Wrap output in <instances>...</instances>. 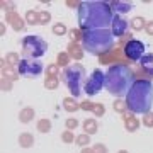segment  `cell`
Returning a JSON list of instances; mask_svg holds the SVG:
<instances>
[{
  "label": "cell",
  "instance_id": "obj_31",
  "mask_svg": "<svg viewBox=\"0 0 153 153\" xmlns=\"http://www.w3.org/2000/svg\"><path fill=\"white\" fill-rule=\"evenodd\" d=\"M82 29H71L70 31V36H71V43H76V41H80L83 39V34L80 33Z\"/></svg>",
  "mask_w": 153,
  "mask_h": 153
},
{
  "label": "cell",
  "instance_id": "obj_41",
  "mask_svg": "<svg viewBox=\"0 0 153 153\" xmlns=\"http://www.w3.org/2000/svg\"><path fill=\"white\" fill-rule=\"evenodd\" d=\"M82 153H94V148H82Z\"/></svg>",
  "mask_w": 153,
  "mask_h": 153
},
{
  "label": "cell",
  "instance_id": "obj_4",
  "mask_svg": "<svg viewBox=\"0 0 153 153\" xmlns=\"http://www.w3.org/2000/svg\"><path fill=\"white\" fill-rule=\"evenodd\" d=\"M83 49L92 55L104 56L111 53L114 48V34L109 29H95V31H85L82 39Z\"/></svg>",
  "mask_w": 153,
  "mask_h": 153
},
{
  "label": "cell",
  "instance_id": "obj_28",
  "mask_svg": "<svg viewBox=\"0 0 153 153\" xmlns=\"http://www.w3.org/2000/svg\"><path fill=\"white\" fill-rule=\"evenodd\" d=\"M126 109H128V105H126V102H123V99H116V102H114V111L116 112L124 114Z\"/></svg>",
  "mask_w": 153,
  "mask_h": 153
},
{
  "label": "cell",
  "instance_id": "obj_32",
  "mask_svg": "<svg viewBox=\"0 0 153 153\" xmlns=\"http://www.w3.org/2000/svg\"><path fill=\"white\" fill-rule=\"evenodd\" d=\"M75 140H76V138L73 136V133L68 131V129L61 134V141H63V143H71V141H75Z\"/></svg>",
  "mask_w": 153,
  "mask_h": 153
},
{
  "label": "cell",
  "instance_id": "obj_11",
  "mask_svg": "<svg viewBox=\"0 0 153 153\" xmlns=\"http://www.w3.org/2000/svg\"><path fill=\"white\" fill-rule=\"evenodd\" d=\"M123 117H124V126L128 131H136L140 128V119H136V116L133 112H124Z\"/></svg>",
  "mask_w": 153,
  "mask_h": 153
},
{
  "label": "cell",
  "instance_id": "obj_38",
  "mask_svg": "<svg viewBox=\"0 0 153 153\" xmlns=\"http://www.w3.org/2000/svg\"><path fill=\"white\" fill-rule=\"evenodd\" d=\"M94 148V153H107V148L102 145V143H97L95 146H92Z\"/></svg>",
  "mask_w": 153,
  "mask_h": 153
},
{
  "label": "cell",
  "instance_id": "obj_6",
  "mask_svg": "<svg viewBox=\"0 0 153 153\" xmlns=\"http://www.w3.org/2000/svg\"><path fill=\"white\" fill-rule=\"evenodd\" d=\"M46 49H48V44L39 36H26L22 39V51H24V56L27 60H34V58L44 56Z\"/></svg>",
  "mask_w": 153,
  "mask_h": 153
},
{
  "label": "cell",
  "instance_id": "obj_19",
  "mask_svg": "<svg viewBox=\"0 0 153 153\" xmlns=\"http://www.w3.org/2000/svg\"><path fill=\"white\" fill-rule=\"evenodd\" d=\"M63 107H65L68 112H75V111L80 109V104H78L73 97H66V99H63Z\"/></svg>",
  "mask_w": 153,
  "mask_h": 153
},
{
  "label": "cell",
  "instance_id": "obj_29",
  "mask_svg": "<svg viewBox=\"0 0 153 153\" xmlns=\"http://www.w3.org/2000/svg\"><path fill=\"white\" fill-rule=\"evenodd\" d=\"M49 19H51V16H49V12H46V10H41L38 14V24H48Z\"/></svg>",
  "mask_w": 153,
  "mask_h": 153
},
{
  "label": "cell",
  "instance_id": "obj_3",
  "mask_svg": "<svg viewBox=\"0 0 153 153\" xmlns=\"http://www.w3.org/2000/svg\"><path fill=\"white\" fill-rule=\"evenodd\" d=\"M133 70L124 63H116V65L109 66V70L105 71V88L109 94L114 95H123L129 92V88L133 87Z\"/></svg>",
  "mask_w": 153,
  "mask_h": 153
},
{
  "label": "cell",
  "instance_id": "obj_5",
  "mask_svg": "<svg viewBox=\"0 0 153 153\" xmlns=\"http://www.w3.org/2000/svg\"><path fill=\"white\" fill-rule=\"evenodd\" d=\"M61 78L66 83V87L70 88L71 95L73 97H78L82 94V83H83V78H85V68L82 65H78V63L70 65L68 68L63 70Z\"/></svg>",
  "mask_w": 153,
  "mask_h": 153
},
{
  "label": "cell",
  "instance_id": "obj_26",
  "mask_svg": "<svg viewBox=\"0 0 153 153\" xmlns=\"http://www.w3.org/2000/svg\"><path fill=\"white\" fill-rule=\"evenodd\" d=\"M38 10H27V14H26V22L27 24H38Z\"/></svg>",
  "mask_w": 153,
  "mask_h": 153
},
{
  "label": "cell",
  "instance_id": "obj_35",
  "mask_svg": "<svg viewBox=\"0 0 153 153\" xmlns=\"http://www.w3.org/2000/svg\"><path fill=\"white\" fill-rule=\"evenodd\" d=\"M80 107H82V111H92V112H94L95 104H94V102H90V100H83L82 104H80Z\"/></svg>",
  "mask_w": 153,
  "mask_h": 153
},
{
  "label": "cell",
  "instance_id": "obj_12",
  "mask_svg": "<svg viewBox=\"0 0 153 153\" xmlns=\"http://www.w3.org/2000/svg\"><path fill=\"white\" fill-rule=\"evenodd\" d=\"M5 19H7V22L10 24L12 27L16 29V31H22V29H24V21L19 17L17 12H7Z\"/></svg>",
  "mask_w": 153,
  "mask_h": 153
},
{
  "label": "cell",
  "instance_id": "obj_33",
  "mask_svg": "<svg viewBox=\"0 0 153 153\" xmlns=\"http://www.w3.org/2000/svg\"><path fill=\"white\" fill-rule=\"evenodd\" d=\"M143 124L146 126V128H153V112L145 114V117H143Z\"/></svg>",
  "mask_w": 153,
  "mask_h": 153
},
{
  "label": "cell",
  "instance_id": "obj_13",
  "mask_svg": "<svg viewBox=\"0 0 153 153\" xmlns=\"http://www.w3.org/2000/svg\"><path fill=\"white\" fill-rule=\"evenodd\" d=\"M140 65H141V70L146 73V75L153 76V55L152 53H148V55H145L141 58V61H140Z\"/></svg>",
  "mask_w": 153,
  "mask_h": 153
},
{
  "label": "cell",
  "instance_id": "obj_16",
  "mask_svg": "<svg viewBox=\"0 0 153 153\" xmlns=\"http://www.w3.org/2000/svg\"><path fill=\"white\" fill-rule=\"evenodd\" d=\"M19 145L22 148H31L34 145V136L31 133H21V136H19Z\"/></svg>",
  "mask_w": 153,
  "mask_h": 153
},
{
  "label": "cell",
  "instance_id": "obj_27",
  "mask_svg": "<svg viewBox=\"0 0 153 153\" xmlns=\"http://www.w3.org/2000/svg\"><path fill=\"white\" fill-rule=\"evenodd\" d=\"M70 58L71 56L68 55V53H60V55H58V63H56V65L58 66H66L68 63H70ZM66 68H68V66H66Z\"/></svg>",
  "mask_w": 153,
  "mask_h": 153
},
{
  "label": "cell",
  "instance_id": "obj_18",
  "mask_svg": "<svg viewBox=\"0 0 153 153\" xmlns=\"http://www.w3.org/2000/svg\"><path fill=\"white\" fill-rule=\"evenodd\" d=\"M68 55L71 56V58H75V60H80L83 55V51L82 48L78 46V43H70V46H68V51H66Z\"/></svg>",
  "mask_w": 153,
  "mask_h": 153
},
{
  "label": "cell",
  "instance_id": "obj_43",
  "mask_svg": "<svg viewBox=\"0 0 153 153\" xmlns=\"http://www.w3.org/2000/svg\"><path fill=\"white\" fill-rule=\"evenodd\" d=\"M117 153H128V152H126V150H121V152H117Z\"/></svg>",
  "mask_w": 153,
  "mask_h": 153
},
{
  "label": "cell",
  "instance_id": "obj_25",
  "mask_svg": "<svg viewBox=\"0 0 153 153\" xmlns=\"http://www.w3.org/2000/svg\"><path fill=\"white\" fill-rule=\"evenodd\" d=\"M5 61H7V65H10V66H14V65L19 66V63H21L19 55H17V53H9V55L5 56Z\"/></svg>",
  "mask_w": 153,
  "mask_h": 153
},
{
  "label": "cell",
  "instance_id": "obj_8",
  "mask_svg": "<svg viewBox=\"0 0 153 153\" xmlns=\"http://www.w3.org/2000/svg\"><path fill=\"white\" fill-rule=\"evenodd\" d=\"M17 71H19V75H24V76H39L43 73V65L36 60H27V58H24L21 60L19 66H17Z\"/></svg>",
  "mask_w": 153,
  "mask_h": 153
},
{
  "label": "cell",
  "instance_id": "obj_24",
  "mask_svg": "<svg viewBox=\"0 0 153 153\" xmlns=\"http://www.w3.org/2000/svg\"><path fill=\"white\" fill-rule=\"evenodd\" d=\"M58 83H60V80H58L56 76H46V80H44V87L51 90V88L58 87Z\"/></svg>",
  "mask_w": 153,
  "mask_h": 153
},
{
  "label": "cell",
  "instance_id": "obj_42",
  "mask_svg": "<svg viewBox=\"0 0 153 153\" xmlns=\"http://www.w3.org/2000/svg\"><path fill=\"white\" fill-rule=\"evenodd\" d=\"M4 33H5V26L2 24V26H0V34H4Z\"/></svg>",
  "mask_w": 153,
  "mask_h": 153
},
{
  "label": "cell",
  "instance_id": "obj_22",
  "mask_svg": "<svg viewBox=\"0 0 153 153\" xmlns=\"http://www.w3.org/2000/svg\"><path fill=\"white\" fill-rule=\"evenodd\" d=\"M38 131L49 133V131H51V121H49V119H39L38 121Z\"/></svg>",
  "mask_w": 153,
  "mask_h": 153
},
{
  "label": "cell",
  "instance_id": "obj_7",
  "mask_svg": "<svg viewBox=\"0 0 153 153\" xmlns=\"http://www.w3.org/2000/svg\"><path fill=\"white\" fill-rule=\"evenodd\" d=\"M102 87H105V73H102V70H94L83 85V92L87 95H95L100 92Z\"/></svg>",
  "mask_w": 153,
  "mask_h": 153
},
{
  "label": "cell",
  "instance_id": "obj_40",
  "mask_svg": "<svg viewBox=\"0 0 153 153\" xmlns=\"http://www.w3.org/2000/svg\"><path fill=\"white\" fill-rule=\"evenodd\" d=\"M145 31H146L148 36H153V21L146 22V27H145Z\"/></svg>",
  "mask_w": 153,
  "mask_h": 153
},
{
  "label": "cell",
  "instance_id": "obj_2",
  "mask_svg": "<svg viewBox=\"0 0 153 153\" xmlns=\"http://www.w3.org/2000/svg\"><path fill=\"white\" fill-rule=\"evenodd\" d=\"M126 105L128 111L133 114H148L152 112L153 105V83L152 80L146 78H140L133 83L129 92L126 95Z\"/></svg>",
  "mask_w": 153,
  "mask_h": 153
},
{
  "label": "cell",
  "instance_id": "obj_14",
  "mask_svg": "<svg viewBox=\"0 0 153 153\" xmlns=\"http://www.w3.org/2000/svg\"><path fill=\"white\" fill-rule=\"evenodd\" d=\"M109 5H111L112 10L119 12V14H128V12L131 10L133 4L131 2H119V0H114V2H111Z\"/></svg>",
  "mask_w": 153,
  "mask_h": 153
},
{
  "label": "cell",
  "instance_id": "obj_37",
  "mask_svg": "<svg viewBox=\"0 0 153 153\" xmlns=\"http://www.w3.org/2000/svg\"><path fill=\"white\" fill-rule=\"evenodd\" d=\"M56 71H58V65H49L46 68V75L48 76H56Z\"/></svg>",
  "mask_w": 153,
  "mask_h": 153
},
{
  "label": "cell",
  "instance_id": "obj_10",
  "mask_svg": "<svg viewBox=\"0 0 153 153\" xmlns=\"http://www.w3.org/2000/svg\"><path fill=\"white\" fill-rule=\"evenodd\" d=\"M111 31H112L114 36H123V34H126V31H128V22H126L123 17L114 16V21H112Z\"/></svg>",
  "mask_w": 153,
  "mask_h": 153
},
{
  "label": "cell",
  "instance_id": "obj_20",
  "mask_svg": "<svg viewBox=\"0 0 153 153\" xmlns=\"http://www.w3.org/2000/svg\"><path fill=\"white\" fill-rule=\"evenodd\" d=\"M99 129V124L95 119H85L83 121V131L87 133V134H94V133H97Z\"/></svg>",
  "mask_w": 153,
  "mask_h": 153
},
{
  "label": "cell",
  "instance_id": "obj_9",
  "mask_svg": "<svg viewBox=\"0 0 153 153\" xmlns=\"http://www.w3.org/2000/svg\"><path fill=\"white\" fill-rule=\"evenodd\" d=\"M124 55L128 60L131 61H141V58L145 56V44L141 41H136V39H129L128 43L124 44Z\"/></svg>",
  "mask_w": 153,
  "mask_h": 153
},
{
  "label": "cell",
  "instance_id": "obj_21",
  "mask_svg": "<svg viewBox=\"0 0 153 153\" xmlns=\"http://www.w3.org/2000/svg\"><path fill=\"white\" fill-rule=\"evenodd\" d=\"M131 27L134 29V31H143V29L146 27V21H145V19H143V17H134V19H133L131 21Z\"/></svg>",
  "mask_w": 153,
  "mask_h": 153
},
{
  "label": "cell",
  "instance_id": "obj_1",
  "mask_svg": "<svg viewBox=\"0 0 153 153\" xmlns=\"http://www.w3.org/2000/svg\"><path fill=\"white\" fill-rule=\"evenodd\" d=\"M112 9L105 2H82L78 7V24L83 33L112 26Z\"/></svg>",
  "mask_w": 153,
  "mask_h": 153
},
{
  "label": "cell",
  "instance_id": "obj_36",
  "mask_svg": "<svg viewBox=\"0 0 153 153\" xmlns=\"http://www.w3.org/2000/svg\"><path fill=\"white\" fill-rule=\"evenodd\" d=\"M105 109H104V105L102 104H95V107H94V114L97 116V117H100V116H104Z\"/></svg>",
  "mask_w": 153,
  "mask_h": 153
},
{
  "label": "cell",
  "instance_id": "obj_17",
  "mask_svg": "<svg viewBox=\"0 0 153 153\" xmlns=\"http://www.w3.org/2000/svg\"><path fill=\"white\" fill-rule=\"evenodd\" d=\"M34 119V109H31V107H24V109L19 112V121L21 123H29V121Z\"/></svg>",
  "mask_w": 153,
  "mask_h": 153
},
{
  "label": "cell",
  "instance_id": "obj_23",
  "mask_svg": "<svg viewBox=\"0 0 153 153\" xmlns=\"http://www.w3.org/2000/svg\"><path fill=\"white\" fill-rule=\"evenodd\" d=\"M75 143L78 145V146L87 148V145L90 143V134H87V133H83V134H80V136H76Z\"/></svg>",
  "mask_w": 153,
  "mask_h": 153
},
{
  "label": "cell",
  "instance_id": "obj_39",
  "mask_svg": "<svg viewBox=\"0 0 153 153\" xmlns=\"http://www.w3.org/2000/svg\"><path fill=\"white\" fill-rule=\"evenodd\" d=\"M0 87H2V90H10V80H7V78H2V83H0Z\"/></svg>",
  "mask_w": 153,
  "mask_h": 153
},
{
  "label": "cell",
  "instance_id": "obj_15",
  "mask_svg": "<svg viewBox=\"0 0 153 153\" xmlns=\"http://www.w3.org/2000/svg\"><path fill=\"white\" fill-rule=\"evenodd\" d=\"M2 76H4V78H7V80H10V82H14V80H17V78H19V71L14 70V66L5 65L4 68H2Z\"/></svg>",
  "mask_w": 153,
  "mask_h": 153
},
{
  "label": "cell",
  "instance_id": "obj_34",
  "mask_svg": "<svg viewBox=\"0 0 153 153\" xmlns=\"http://www.w3.org/2000/svg\"><path fill=\"white\" fill-rule=\"evenodd\" d=\"M65 126H66V129H68V131H71V129H75L76 126H78V121H76L75 117H70V119H66Z\"/></svg>",
  "mask_w": 153,
  "mask_h": 153
},
{
  "label": "cell",
  "instance_id": "obj_30",
  "mask_svg": "<svg viewBox=\"0 0 153 153\" xmlns=\"http://www.w3.org/2000/svg\"><path fill=\"white\" fill-rule=\"evenodd\" d=\"M53 33H55L56 36H63V34H66V26L61 24V22H58V24L53 26Z\"/></svg>",
  "mask_w": 153,
  "mask_h": 153
}]
</instances>
